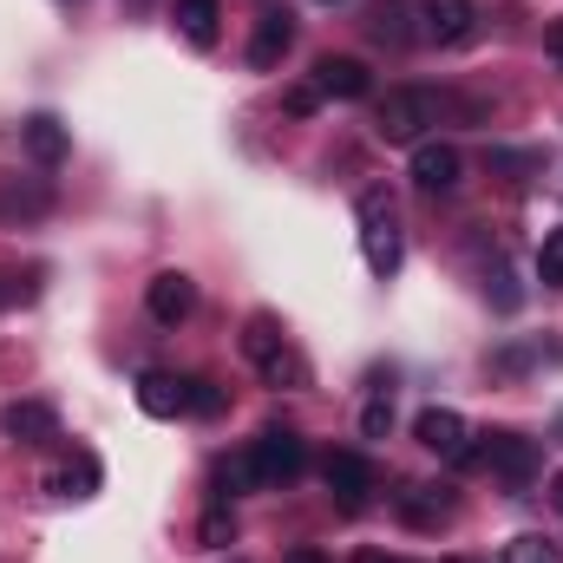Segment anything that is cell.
I'll list each match as a JSON object with an SVG mask.
<instances>
[{"instance_id":"obj_1","label":"cell","mask_w":563,"mask_h":563,"mask_svg":"<svg viewBox=\"0 0 563 563\" xmlns=\"http://www.w3.org/2000/svg\"><path fill=\"white\" fill-rule=\"evenodd\" d=\"M439 112H445V99H439L432 86H394V92L374 106V132L387 144H420L426 125H439Z\"/></svg>"},{"instance_id":"obj_2","label":"cell","mask_w":563,"mask_h":563,"mask_svg":"<svg viewBox=\"0 0 563 563\" xmlns=\"http://www.w3.org/2000/svg\"><path fill=\"white\" fill-rule=\"evenodd\" d=\"M354 217H361V256H367V269L374 276H394L400 269V210H394V197L387 190H361V203H354Z\"/></svg>"},{"instance_id":"obj_3","label":"cell","mask_w":563,"mask_h":563,"mask_svg":"<svg viewBox=\"0 0 563 563\" xmlns=\"http://www.w3.org/2000/svg\"><path fill=\"white\" fill-rule=\"evenodd\" d=\"M243 354L256 361V374H263L269 387H301V380H308V361L288 347V334L276 328V314H250V328H243Z\"/></svg>"},{"instance_id":"obj_4","label":"cell","mask_w":563,"mask_h":563,"mask_svg":"<svg viewBox=\"0 0 563 563\" xmlns=\"http://www.w3.org/2000/svg\"><path fill=\"white\" fill-rule=\"evenodd\" d=\"M250 465H256V485H295L301 478V465H308V452H301V439L288 432V426H269V432H256V445H250Z\"/></svg>"},{"instance_id":"obj_5","label":"cell","mask_w":563,"mask_h":563,"mask_svg":"<svg viewBox=\"0 0 563 563\" xmlns=\"http://www.w3.org/2000/svg\"><path fill=\"white\" fill-rule=\"evenodd\" d=\"M321 485L334 492L341 511H361L367 492H374V459H367V452H328V459H321Z\"/></svg>"},{"instance_id":"obj_6","label":"cell","mask_w":563,"mask_h":563,"mask_svg":"<svg viewBox=\"0 0 563 563\" xmlns=\"http://www.w3.org/2000/svg\"><path fill=\"white\" fill-rule=\"evenodd\" d=\"M413 439H420L426 452L452 459V465H478V452H472V432H465V420H459L452 407H426L420 420H413Z\"/></svg>"},{"instance_id":"obj_7","label":"cell","mask_w":563,"mask_h":563,"mask_svg":"<svg viewBox=\"0 0 563 563\" xmlns=\"http://www.w3.org/2000/svg\"><path fill=\"white\" fill-rule=\"evenodd\" d=\"M413 13H420V33L432 46H465L478 33V7L472 0H413Z\"/></svg>"},{"instance_id":"obj_8","label":"cell","mask_w":563,"mask_h":563,"mask_svg":"<svg viewBox=\"0 0 563 563\" xmlns=\"http://www.w3.org/2000/svg\"><path fill=\"white\" fill-rule=\"evenodd\" d=\"M505 485H531L538 478V445L525 432H485V452H478Z\"/></svg>"},{"instance_id":"obj_9","label":"cell","mask_w":563,"mask_h":563,"mask_svg":"<svg viewBox=\"0 0 563 563\" xmlns=\"http://www.w3.org/2000/svg\"><path fill=\"white\" fill-rule=\"evenodd\" d=\"M144 308H151V321H164V328H177L190 308H197V282L184 276V269H164V276L144 282Z\"/></svg>"},{"instance_id":"obj_10","label":"cell","mask_w":563,"mask_h":563,"mask_svg":"<svg viewBox=\"0 0 563 563\" xmlns=\"http://www.w3.org/2000/svg\"><path fill=\"white\" fill-rule=\"evenodd\" d=\"M288 46H295V13H288V7L256 13V33H250V66H256V73H276Z\"/></svg>"},{"instance_id":"obj_11","label":"cell","mask_w":563,"mask_h":563,"mask_svg":"<svg viewBox=\"0 0 563 563\" xmlns=\"http://www.w3.org/2000/svg\"><path fill=\"white\" fill-rule=\"evenodd\" d=\"M314 92L321 99H367L374 79H367V66L354 53H328V59H314Z\"/></svg>"},{"instance_id":"obj_12","label":"cell","mask_w":563,"mask_h":563,"mask_svg":"<svg viewBox=\"0 0 563 563\" xmlns=\"http://www.w3.org/2000/svg\"><path fill=\"white\" fill-rule=\"evenodd\" d=\"M0 432L20 439V445H53L59 439V413L46 400H13V407H0Z\"/></svg>"},{"instance_id":"obj_13","label":"cell","mask_w":563,"mask_h":563,"mask_svg":"<svg viewBox=\"0 0 563 563\" xmlns=\"http://www.w3.org/2000/svg\"><path fill=\"white\" fill-rule=\"evenodd\" d=\"M459 170H465V157H459V144H413V184L432 190V197H445L452 184H459Z\"/></svg>"},{"instance_id":"obj_14","label":"cell","mask_w":563,"mask_h":563,"mask_svg":"<svg viewBox=\"0 0 563 563\" xmlns=\"http://www.w3.org/2000/svg\"><path fill=\"white\" fill-rule=\"evenodd\" d=\"M20 144H26V157H33V164H46V170H53V164H66V151H73V132H66L53 112H33V119L20 125Z\"/></svg>"},{"instance_id":"obj_15","label":"cell","mask_w":563,"mask_h":563,"mask_svg":"<svg viewBox=\"0 0 563 563\" xmlns=\"http://www.w3.org/2000/svg\"><path fill=\"white\" fill-rule=\"evenodd\" d=\"M394 511H400L413 531H439V525L452 518V498L432 492V485H400V492H394Z\"/></svg>"},{"instance_id":"obj_16","label":"cell","mask_w":563,"mask_h":563,"mask_svg":"<svg viewBox=\"0 0 563 563\" xmlns=\"http://www.w3.org/2000/svg\"><path fill=\"white\" fill-rule=\"evenodd\" d=\"M139 407L151 420H177L184 413V380L177 374H139Z\"/></svg>"},{"instance_id":"obj_17","label":"cell","mask_w":563,"mask_h":563,"mask_svg":"<svg viewBox=\"0 0 563 563\" xmlns=\"http://www.w3.org/2000/svg\"><path fill=\"white\" fill-rule=\"evenodd\" d=\"M367 33H374L380 46H407V40H413V7H407V0H374V7H367Z\"/></svg>"},{"instance_id":"obj_18","label":"cell","mask_w":563,"mask_h":563,"mask_svg":"<svg viewBox=\"0 0 563 563\" xmlns=\"http://www.w3.org/2000/svg\"><path fill=\"white\" fill-rule=\"evenodd\" d=\"M217 0H177V33L190 40V46H217Z\"/></svg>"},{"instance_id":"obj_19","label":"cell","mask_w":563,"mask_h":563,"mask_svg":"<svg viewBox=\"0 0 563 563\" xmlns=\"http://www.w3.org/2000/svg\"><path fill=\"white\" fill-rule=\"evenodd\" d=\"M53 190L46 184H0V217H46Z\"/></svg>"},{"instance_id":"obj_20","label":"cell","mask_w":563,"mask_h":563,"mask_svg":"<svg viewBox=\"0 0 563 563\" xmlns=\"http://www.w3.org/2000/svg\"><path fill=\"white\" fill-rule=\"evenodd\" d=\"M92 485H99V465H92V459H79V465H59V472L46 478V492H53V498H86Z\"/></svg>"},{"instance_id":"obj_21","label":"cell","mask_w":563,"mask_h":563,"mask_svg":"<svg viewBox=\"0 0 563 563\" xmlns=\"http://www.w3.org/2000/svg\"><path fill=\"white\" fill-rule=\"evenodd\" d=\"M184 413L217 420V413H223V387H217V380H184Z\"/></svg>"},{"instance_id":"obj_22","label":"cell","mask_w":563,"mask_h":563,"mask_svg":"<svg viewBox=\"0 0 563 563\" xmlns=\"http://www.w3.org/2000/svg\"><path fill=\"white\" fill-rule=\"evenodd\" d=\"M505 563H563V551L551 538H511L505 544Z\"/></svg>"},{"instance_id":"obj_23","label":"cell","mask_w":563,"mask_h":563,"mask_svg":"<svg viewBox=\"0 0 563 563\" xmlns=\"http://www.w3.org/2000/svg\"><path fill=\"white\" fill-rule=\"evenodd\" d=\"M538 282L544 288H563V230H551L544 250H538Z\"/></svg>"},{"instance_id":"obj_24","label":"cell","mask_w":563,"mask_h":563,"mask_svg":"<svg viewBox=\"0 0 563 563\" xmlns=\"http://www.w3.org/2000/svg\"><path fill=\"white\" fill-rule=\"evenodd\" d=\"M197 538H203V551H223V544H230V538H236V518H230V511H223V505H217V511H210V518H203V531H197Z\"/></svg>"},{"instance_id":"obj_25","label":"cell","mask_w":563,"mask_h":563,"mask_svg":"<svg viewBox=\"0 0 563 563\" xmlns=\"http://www.w3.org/2000/svg\"><path fill=\"white\" fill-rule=\"evenodd\" d=\"M387 426H394V400H387V394H374V400H367V413H361V432H367V439H387Z\"/></svg>"},{"instance_id":"obj_26","label":"cell","mask_w":563,"mask_h":563,"mask_svg":"<svg viewBox=\"0 0 563 563\" xmlns=\"http://www.w3.org/2000/svg\"><path fill=\"white\" fill-rule=\"evenodd\" d=\"M314 106H321V92H314V86H295V92H288V112H295V119H301V112H314Z\"/></svg>"},{"instance_id":"obj_27","label":"cell","mask_w":563,"mask_h":563,"mask_svg":"<svg viewBox=\"0 0 563 563\" xmlns=\"http://www.w3.org/2000/svg\"><path fill=\"white\" fill-rule=\"evenodd\" d=\"M544 53L558 59V73H563V20H551V26H544Z\"/></svg>"},{"instance_id":"obj_28","label":"cell","mask_w":563,"mask_h":563,"mask_svg":"<svg viewBox=\"0 0 563 563\" xmlns=\"http://www.w3.org/2000/svg\"><path fill=\"white\" fill-rule=\"evenodd\" d=\"M282 563H328V558H321L314 544H301V551H288V558H282Z\"/></svg>"},{"instance_id":"obj_29","label":"cell","mask_w":563,"mask_h":563,"mask_svg":"<svg viewBox=\"0 0 563 563\" xmlns=\"http://www.w3.org/2000/svg\"><path fill=\"white\" fill-rule=\"evenodd\" d=\"M551 505H558V511H563V472H558V478H551Z\"/></svg>"},{"instance_id":"obj_30","label":"cell","mask_w":563,"mask_h":563,"mask_svg":"<svg viewBox=\"0 0 563 563\" xmlns=\"http://www.w3.org/2000/svg\"><path fill=\"white\" fill-rule=\"evenodd\" d=\"M361 563H394V558H380V551H367V558H361Z\"/></svg>"},{"instance_id":"obj_31","label":"cell","mask_w":563,"mask_h":563,"mask_svg":"<svg viewBox=\"0 0 563 563\" xmlns=\"http://www.w3.org/2000/svg\"><path fill=\"white\" fill-rule=\"evenodd\" d=\"M125 7H132V13H144V7H151V0H125Z\"/></svg>"},{"instance_id":"obj_32","label":"cell","mask_w":563,"mask_h":563,"mask_svg":"<svg viewBox=\"0 0 563 563\" xmlns=\"http://www.w3.org/2000/svg\"><path fill=\"white\" fill-rule=\"evenodd\" d=\"M7 295H13V288H7V282H0V301H7Z\"/></svg>"},{"instance_id":"obj_33","label":"cell","mask_w":563,"mask_h":563,"mask_svg":"<svg viewBox=\"0 0 563 563\" xmlns=\"http://www.w3.org/2000/svg\"><path fill=\"white\" fill-rule=\"evenodd\" d=\"M66 7H73V0H66Z\"/></svg>"}]
</instances>
